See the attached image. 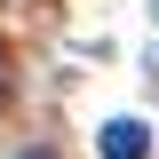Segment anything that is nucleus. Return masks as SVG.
I'll return each mask as SVG.
<instances>
[{
    "label": "nucleus",
    "instance_id": "obj_2",
    "mask_svg": "<svg viewBox=\"0 0 159 159\" xmlns=\"http://www.w3.org/2000/svg\"><path fill=\"white\" fill-rule=\"evenodd\" d=\"M32 159H48V151H32Z\"/></svg>",
    "mask_w": 159,
    "mask_h": 159
},
{
    "label": "nucleus",
    "instance_id": "obj_1",
    "mask_svg": "<svg viewBox=\"0 0 159 159\" xmlns=\"http://www.w3.org/2000/svg\"><path fill=\"white\" fill-rule=\"evenodd\" d=\"M96 151L103 159H151V127H143V119H103Z\"/></svg>",
    "mask_w": 159,
    "mask_h": 159
}]
</instances>
